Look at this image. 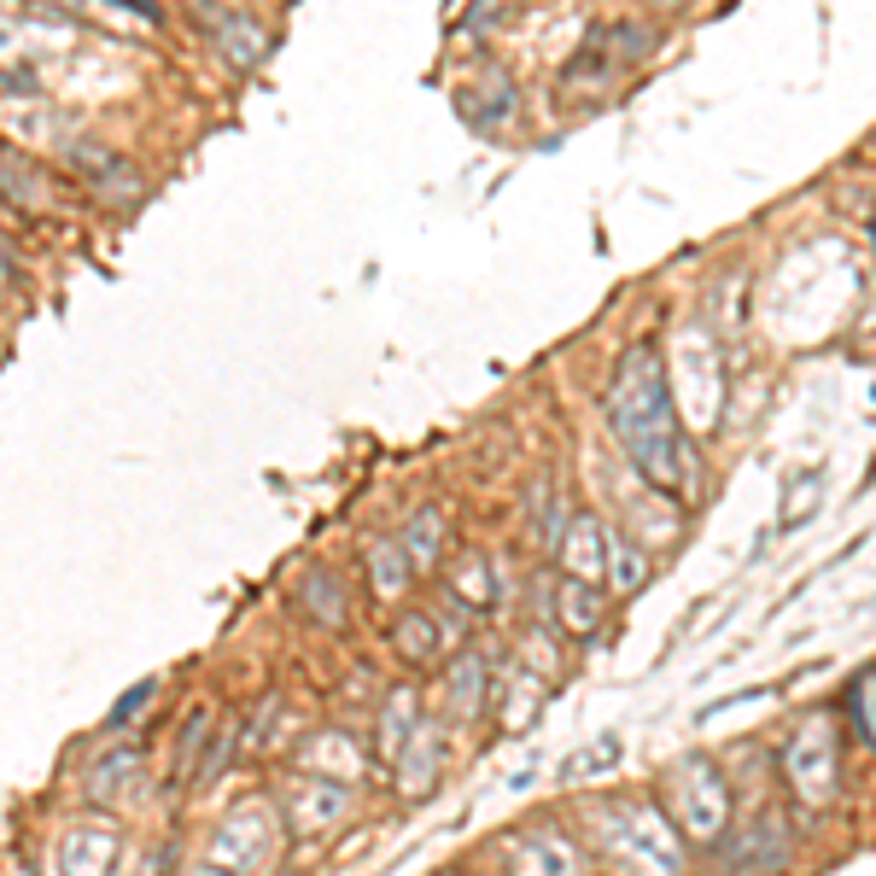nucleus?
<instances>
[{"label": "nucleus", "mask_w": 876, "mask_h": 876, "mask_svg": "<svg viewBox=\"0 0 876 876\" xmlns=\"http://www.w3.org/2000/svg\"><path fill=\"white\" fill-rule=\"evenodd\" d=\"M608 421H613L620 451L631 456V468H637L655 491H666V497L696 491L689 451L678 439L673 386H666V368H661L655 345H625V357L608 380Z\"/></svg>", "instance_id": "obj_1"}, {"label": "nucleus", "mask_w": 876, "mask_h": 876, "mask_svg": "<svg viewBox=\"0 0 876 876\" xmlns=\"http://www.w3.org/2000/svg\"><path fill=\"white\" fill-rule=\"evenodd\" d=\"M555 555H562L567 579H585V585L608 579V526L596 514H573L567 532H562V544H555Z\"/></svg>", "instance_id": "obj_2"}, {"label": "nucleus", "mask_w": 876, "mask_h": 876, "mask_svg": "<svg viewBox=\"0 0 876 876\" xmlns=\"http://www.w3.org/2000/svg\"><path fill=\"white\" fill-rule=\"evenodd\" d=\"M620 59L608 53V42L602 35H590V42L567 59V70H562V100H590V95H602V88L620 77Z\"/></svg>", "instance_id": "obj_3"}, {"label": "nucleus", "mask_w": 876, "mask_h": 876, "mask_svg": "<svg viewBox=\"0 0 876 876\" xmlns=\"http://www.w3.org/2000/svg\"><path fill=\"white\" fill-rule=\"evenodd\" d=\"M555 620H562V631H573V637H590V631L602 625V590L562 573V579H555Z\"/></svg>", "instance_id": "obj_4"}, {"label": "nucleus", "mask_w": 876, "mask_h": 876, "mask_svg": "<svg viewBox=\"0 0 876 876\" xmlns=\"http://www.w3.org/2000/svg\"><path fill=\"white\" fill-rule=\"evenodd\" d=\"M211 30H217V47L234 59V70H252L257 59H264V47H269V35L257 30L246 12H217L211 7Z\"/></svg>", "instance_id": "obj_5"}, {"label": "nucleus", "mask_w": 876, "mask_h": 876, "mask_svg": "<svg viewBox=\"0 0 876 876\" xmlns=\"http://www.w3.org/2000/svg\"><path fill=\"white\" fill-rule=\"evenodd\" d=\"M608 585L613 596H637L648 585V555L625 532H608Z\"/></svg>", "instance_id": "obj_6"}, {"label": "nucleus", "mask_w": 876, "mask_h": 876, "mask_svg": "<svg viewBox=\"0 0 876 876\" xmlns=\"http://www.w3.org/2000/svg\"><path fill=\"white\" fill-rule=\"evenodd\" d=\"M439 550H444V514L439 509H415V514H409V526H403V555L415 567H433Z\"/></svg>", "instance_id": "obj_7"}, {"label": "nucleus", "mask_w": 876, "mask_h": 876, "mask_svg": "<svg viewBox=\"0 0 876 876\" xmlns=\"http://www.w3.org/2000/svg\"><path fill=\"white\" fill-rule=\"evenodd\" d=\"M462 111H474L479 123H491V118H509L514 111V82L502 77V70H491L479 88H462Z\"/></svg>", "instance_id": "obj_8"}, {"label": "nucleus", "mask_w": 876, "mask_h": 876, "mask_svg": "<svg viewBox=\"0 0 876 876\" xmlns=\"http://www.w3.org/2000/svg\"><path fill=\"white\" fill-rule=\"evenodd\" d=\"M0 193H7L12 204H24V211H35V204H42V176L30 170V158L0 153Z\"/></svg>", "instance_id": "obj_9"}, {"label": "nucleus", "mask_w": 876, "mask_h": 876, "mask_svg": "<svg viewBox=\"0 0 876 876\" xmlns=\"http://www.w3.org/2000/svg\"><path fill=\"white\" fill-rule=\"evenodd\" d=\"M602 42H608V53H613V59H620V65H637L643 53L655 47V35H648V30L637 24V18H625V24L602 30Z\"/></svg>", "instance_id": "obj_10"}, {"label": "nucleus", "mask_w": 876, "mask_h": 876, "mask_svg": "<svg viewBox=\"0 0 876 876\" xmlns=\"http://www.w3.org/2000/svg\"><path fill=\"white\" fill-rule=\"evenodd\" d=\"M462 689V707H456V719H474L479 713V689H486V666H479V655H462L456 661V678H451V696Z\"/></svg>", "instance_id": "obj_11"}, {"label": "nucleus", "mask_w": 876, "mask_h": 876, "mask_svg": "<svg viewBox=\"0 0 876 876\" xmlns=\"http://www.w3.org/2000/svg\"><path fill=\"white\" fill-rule=\"evenodd\" d=\"M368 555H375V585H380V590H398L409 573H415V562H409L403 550H391V544H375Z\"/></svg>", "instance_id": "obj_12"}, {"label": "nucleus", "mask_w": 876, "mask_h": 876, "mask_svg": "<svg viewBox=\"0 0 876 876\" xmlns=\"http://www.w3.org/2000/svg\"><path fill=\"white\" fill-rule=\"evenodd\" d=\"M153 689H158L153 678H146V684H135V689H129V696H123L118 707H111V719H106V724H129V719H135L146 701H153Z\"/></svg>", "instance_id": "obj_13"}, {"label": "nucleus", "mask_w": 876, "mask_h": 876, "mask_svg": "<svg viewBox=\"0 0 876 876\" xmlns=\"http://www.w3.org/2000/svg\"><path fill=\"white\" fill-rule=\"evenodd\" d=\"M497 7H502V0H479V7H474L468 18H462V24H468V30H486V24H491V12H497Z\"/></svg>", "instance_id": "obj_14"}, {"label": "nucleus", "mask_w": 876, "mask_h": 876, "mask_svg": "<svg viewBox=\"0 0 876 876\" xmlns=\"http://www.w3.org/2000/svg\"><path fill=\"white\" fill-rule=\"evenodd\" d=\"M0 287H7V257H0Z\"/></svg>", "instance_id": "obj_15"}, {"label": "nucleus", "mask_w": 876, "mask_h": 876, "mask_svg": "<svg viewBox=\"0 0 876 876\" xmlns=\"http://www.w3.org/2000/svg\"><path fill=\"white\" fill-rule=\"evenodd\" d=\"M661 7H689V0H661Z\"/></svg>", "instance_id": "obj_16"}]
</instances>
